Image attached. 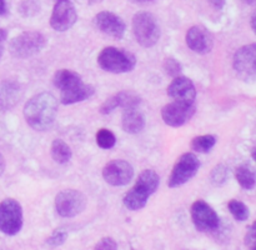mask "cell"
Returning <instances> with one entry per match:
<instances>
[{"label": "cell", "instance_id": "obj_9", "mask_svg": "<svg viewBox=\"0 0 256 250\" xmlns=\"http://www.w3.org/2000/svg\"><path fill=\"white\" fill-rule=\"evenodd\" d=\"M190 212H192V222L199 232H212L219 229V215L204 200H196L195 202H192Z\"/></svg>", "mask_w": 256, "mask_h": 250}, {"label": "cell", "instance_id": "obj_36", "mask_svg": "<svg viewBox=\"0 0 256 250\" xmlns=\"http://www.w3.org/2000/svg\"><path fill=\"white\" fill-rule=\"evenodd\" d=\"M6 12H8L6 2H5V0H0V16L6 14Z\"/></svg>", "mask_w": 256, "mask_h": 250}, {"label": "cell", "instance_id": "obj_4", "mask_svg": "<svg viewBox=\"0 0 256 250\" xmlns=\"http://www.w3.org/2000/svg\"><path fill=\"white\" fill-rule=\"evenodd\" d=\"M132 34L142 48H152L159 42L162 32L154 15L140 12L132 18Z\"/></svg>", "mask_w": 256, "mask_h": 250}, {"label": "cell", "instance_id": "obj_38", "mask_svg": "<svg viewBox=\"0 0 256 250\" xmlns=\"http://www.w3.org/2000/svg\"><path fill=\"white\" fill-rule=\"evenodd\" d=\"M255 22H256V19H255V12H252V32H255V29H256Z\"/></svg>", "mask_w": 256, "mask_h": 250}, {"label": "cell", "instance_id": "obj_40", "mask_svg": "<svg viewBox=\"0 0 256 250\" xmlns=\"http://www.w3.org/2000/svg\"><path fill=\"white\" fill-rule=\"evenodd\" d=\"M242 2H245L248 5H252L255 2V0H242Z\"/></svg>", "mask_w": 256, "mask_h": 250}, {"label": "cell", "instance_id": "obj_28", "mask_svg": "<svg viewBox=\"0 0 256 250\" xmlns=\"http://www.w3.org/2000/svg\"><path fill=\"white\" fill-rule=\"evenodd\" d=\"M162 69H164L165 74L172 78L180 76V74L182 72V64L176 59H174V58H166L164 60V62H162Z\"/></svg>", "mask_w": 256, "mask_h": 250}, {"label": "cell", "instance_id": "obj_24", "mask_svg": "<svg viewBox=\"0 0 256 250\" xmlns=\"http://www.w3.org/2000/svg\"><path fill=\"white\" fill-rule=\"evenodd\" d=\"M216 144V138L214 135H200L192 140V149L196 152H209Z\"/></svg>", "mask_w": 256, "mask_h": 250}, {"label": "cell", "instance_id": "obj_20", "mask_svg": "<svg viewBox=\"0 0 256 250\" xmlns=\"http://www.w3.org/2000/svg\"><path fill=\"white\" fill-rule=\"evenodd\" d=\"M52 82L60 92H65V90L72 89V88L82 82V79L78 72H72V70L60 69L54 74Z\"/></svg>", "mask_w": 256, "mask_h": 250}, {"label": "cell", "instance_id": "obj_15", "mask_svg": "<svg viewBox=\"0 0 256 250\" xmlns=\"http://www.w3.org/2000/svg\"><path fill=\"white\" fill-rule=\"evenodd\" d=\"M94 24L102 34L114 38V39H122L126 29L124 20L110 12H102L95 15Z\"/></svg>", "mask_w": 256, "mask_h": 250}, {"label": "cell", "instance_id": "obj_26", "mask_svg": "<svg viewBox=\"0 0 256 250\" xmlns=\"http://www.w3.org/2000/svg\"><path fill=\"white\" fill-rule=\"evenodd\" d=\"M95 139H96V144L102 149H112V148L115 146V142H116V138H115L114 132H110L109 129H104V128L98 130Z\"/></svg>", "mask_w": 256, "mask_h": 250}, {"label": "cell", "instance_id": "obj_31", "mask_svg": "<svg viewBox=\"0 0 256 250\" xmlns=\"http://www.w3.org/2000/svg\"><path fill=\"white\" fill-rule=\"evenodd\" d=\"M245 245L249 250H256V222H252L248 228L246 235H245Z\"/></svg>", "mask_w": 256, "mask_h": 250}, {"label": "cell", "instance_id": "obj_19", "mask_svg": "<svg viewBox=\"0 0 256 250\" xmlns=\"http://www.w3.org/2000/svg\"><path fill=\"white\" fill-rule=\"evenodd\" d=\"M122 130L129 134H138L145 126L144 115L138 110V108L125 109L122 116Z\"/></svg>", "mask_w": 256, "mask_h": 250}, {"label": "cell", "instance_id": "obj_30", "mask_svg": "<svg viewBox=\"0 0 256 250\" xmlns=\"http://www.w3.org/2000/svg\"><path fill=\"white\" fill-rule=\"evenodd\" d=\"M66 238H68L66 232H62V230H55V232L46 239V244L52 248L60 246V245L64 244Z\"/></svg>", "mask_w": 256, "mask_h": 250}, {"label": "cell", "instance_id": "obj_1", "mask_svg": "<svg viewBox=\"0 0 256 250\" xmlns=\"http://www.w3.org/2000/svg\"><path fill=\"white\" fill-rule=\"evenodd\" d=\"M58 102L50 92H40L26 102L24 118L28 124L38 132L50 129L56 119Z\"/></svg>", "mask_w": 256, "mask_h": 250}, {"label": "cell", "instance_id": "obj_21", "mask_svg": "<svg viewBox=\"0 0 256 250\" xmlns=\"http://www.w3.org/2000/svg\"><path fill=\"white\" fill-rule=\"evenodd\" d=\"M52 158L58 164H66L72 159V149L69 145L62 139H55L52 144Z\"/></svg>", "mask_w": 256, "mask_h": 250}, {"label": "cell", "instance_id": "obj_16", "mask_svg": "<svg viewBox=\"0 0 256 250\" xmlns=\"http://www.w3.org/2000/svg\"><path fill=\"white\" fill-rule=\"evenodd\" d=\"M168 94L172 99H174V102L194 104V100L196 98V89L189 78L176 76L168 86Z\"/></svg>", "mask_w": 256, "mask_h": 250}, {"label": "cell", "instance_id": "obj_12", "mask_svg": "<svg viewBox=\"0 0 256 250\" xmlns=\"http://www.w3.org/2000/svg\"><path fill=\"white\" fill-rule=\"evenodd\" d=\"M195 112H196V108L194 104L172 102L162 108V118L165 124L169 125V126L179 128L186 124L194 116Z\"/></svg>", "mask_w": 256, "mask_h": 250}, {"label": "cell", "instance_id": "obj_8", "mask_svg": "<svg viewBox=\"0 0 256 250\" xmlns=\"http://www.w3.org/2000/svg\"><path fill=\"white\" fill-rule=\"evenodd\" d=\"M200 160L194 152H185L175 162L169 178V186L178 188L192 180L198 174Z\"/></svg>", "mask_w": 256, "mask_h": 250}, {"label": "cell", "instance_id": "obj_39", "mask_svg": "<svg viewBox=\"0 0 256 250\" xmlns=\"http://www.w3.org/2000/svg\"><path fill=\"white\" fill-rule=\"evenodd\" d=\"M132 2H138V4H145V2H152L154 0H130Z\"/></svg>", "mask_w": 256, "mask_h": 250}, {"label": "cell", "instance_id": "obj_14", "mask_svg": "<svg viewBox=\"0 0 256 250\" xmlns=\"http://www.w3.org/2000/svg\"><path fill=\"white\" fill-rule=\"evenodd\" d=\"M188 46L196 54H208L214 48V36L202 25H194L188 30L185 35Z\"/></svg>", "mask_w": 256, "mask_h": 250}, {"label": "cell", "instance_id": "obj_6", "mask_svg": "<svg viewBox=\"0 0 256 250\" xmlns=\"http://www.w3.org/2000/svg\"><path fill=\"white\" fill-rule=\"evenodd\" d=\"M86 204V196L79 190H62L55 196V209L62 218L76 216L84 212Z\"/></svg>", "mask_w": 256, "mask_h": 250}, {"label": "cell", "instance_id": "obj_10", "mask_svg": "<svg viewBox=\"0 0 256 250\" xmlns=\"http://www.w3.org/2000/svg\"><path fill=\"white\" fill-rule=\"evenodd\" d=\"M234 70L242 80H254L256 72V45L249 44L240 48L232 60Z\"/></svg>", "mask_w": 256, "mask_h": 250}, {"label": "cell", "instance_id": "obj_42", "mask_svg": "<svg viewBox=\"0 0 256 250\" xmlns=\"http://www.w3.org/2000/svg\"><path fill=\"white\" fill-rule=\"evenodd\" d=\"M58 2H62V0H58Z\"/></svg>", "mask_w": 256, "mask_h": 250}, {"label": "cell", "instance_id": "obj_41", "mask_svg": "<svg viewBox=\"0 0 256 250\" xmlns=\"http://www.w3.org/2000/svg\"><path fill=\"white\" fill-rule=\"evenodd\" d=\"M88 2H89L90 4H99V2H102V0H88Z\"/></svg>", "mask_w": 256, "mask_h": 250}, {"label": "cell", "instance_id": "obj_23", "mask_svg": "<svg viewBox=\"0 0 256 250\" xmlns=\"http://www.w3.org/2000/svg\"><path fill=\"white\" fill-rule=\"evenodd\" d=\"M118 100V106L122 108V109H135L142 102V98L134 92H129V90H124V92H119L115 94Z\"/></svg>", "mask_w": 256, "mask_h": 250}, {"label": "cell", "instance_id": "obj_5", "mask_svg": "<svg viewBox=\"0 0 256 250\" xmlns=\"http://www.w3.org/2000/svg\"><path fill=\"white\" fill-rule=\"evenodd\" d=\"M46 46V39L39 32H25L15 36L9 44V52L16 59H26L39 54Z\"/></svg>", "mask_w": 256, "mask_h": 250}, {"label": "cell", "instance_id": "obj_37", "mask_svg": "<svg viewBox=\"0 0 256 250\" xmlns=\"http://www.w3.org/2000/svg\"><path fill=\"white\" fill-rule=\"evenodd\" d=\"M4 170H5V159H4V156H2V152H0V176L2 175Z\"/></svg>", "mask_w": 256, "mask_h": 250}, {"label": "cell", "instance_id": "obj_25", "mask_svg": "<svg viewBox=\"0 0 256 250\" xmlns=\"http://www.w3.org/2000/svg\"><path fill=\"white\" fill-rule=\"evenodd\" d=\"M228 208H229L232 216L236 220H239V222H245L250 215L249 208H248L244 202H240V200H230L229 204H228Z\"/></svg>", "mask_w": 256, "mask_h": 250}, {"label": "cell", "instance_id": "obj_17", "mask_svg": "<svg viewBox=\"0 0 256 250\" xmlns=\"http://www.w3.org/2000/svg\"><path fill=\"white\" fill-rule=\"evenodd\" d=\"M22 96V89L16 82L5 80L0 82V109L6 110L14 106Z\"/></svg>", "mask_w": 256, "mask_h": 250}, {"label": "cell", "instance_id": "obj_3", "mask_svg": "<svg viewBox=\"0 0 256 250\" xmlns=\"http://www.w3.org/2000/svg\"><path fill=\"white\" fill-rule=\"evenodd\" d=\"M98 64L105 72H112V74H122V72H129L134 70L136 65V58L128 50L108 46L100 52L98 56Z\"/></svg>", "mask_w": 256, "mask_h": 250}, {"label": "cell", "instance_id": "obj_35", "mask_svg": "<svg viewBox=\"0 0 256 250\" xmlns=\"http://www.w3.org/2000/svg\"><path fill=\"white\" fill-rule=\"evenodd\" d=\"M215 10H222L225 6V0H208Z\"/></svg>", "mask_w": 256, "mask_h": 250}, {"label": "cell", "instance_id": "obj_29", "mask_svg": "<svg viewBox=\"0 0 256 250\" xmlns=\"http://www.w3.org/2000/svg\"><path fill=\"white\" fill-rule=\"evenodd\" d=\"M19 12L22 16L30 18L34 16V15H36L38 12H40V6L36 2H34V0H24V2L20 4Z\"/></svg>", "mask_w": 256, "mask_h": 250}, {"label": "cell", "instance_id": "obj_27", "mask_svg": "<svg viewBox=\"0 0 256 250\" xmlns=\"http://www.w3.org/2000/svg\"><path fill=\"white\" fill-rule=\"evenodd\" d=\"M229 179V168L225 164H219L212 170V174H210V180L214 185L216 186H222Z\"/></svg>", "mask_w": 256, "mask_h": 250}, {"label": "cell", "instance_id": "obj_33", "mask_svg": "<svg viewBox=\"0 0 256 250\" xmlns=\"http://www.w3.org/2000/svg\"><path fill=\"white\" fill-rule=\"evenodd\" d=\"M116 108H118L116 96L112 95V96H110L109 99H106L104 102H102V106H100V112H102V115H108L110 114L112 110L116 109Z\"/></svg>", "mask_w": 256, "mask_h": 250}, {"label": "cell", "instance_id": "obj_2", "mask_svg": "<svg viewBox=\"0 0 256 250\" xmlns=\"http://www.w3.org/2000/svg\"><path fill=\"white\" fill-rule=\"evenodd\" d=\"M160 178L154 170L146 169L139 175L134 186L125 194L122 202L129 210L136 212L146 205L149 198L158 190Z\"/></svg>", "mask_w": 256, "mask_h": 250}, {"label": "cell", "instance_id": "obj_13", "mask_svg": "<svg viewBox=\"0 0 256 250\" xmlns=\"http://www.w3.org/2000/svg\"><path fill=\"white\" fill-rule=\"evenodd\" d=\"M78 20V12L72 2L69 0H62L55 4L50 18V25L56 32H66L74 26Z\"/></svg>", "mask_w": 256, "mask_h": 250}, {"label": "cell", "instance_id": "obj_43", "mask_svg": "<svg viewBox=\"0 0 256 250\" xmlns=\"http://www.w3.org/2000/svg\"><path fill=\"white\" fill-rule=\"evenodd\" d=\"M132 250H134V249H132Z\"/></svg>", "mask_w": 256, "mask_h": 250}, {"label": "cell", "instance_id": "obj_7", "mask_svg": "<svg viewBox=\"0 0 256 250\" xmlns=\"http://www.w3.org/2000/svg\"><path fill=\"white\" fill-rule=\"evenodd\" d=\"M22 228V208L15 199L8 198L0 202V232L15 235Z\"/></svg>", "mask_w": 256, "mask_h": 250}, {"label": "cell", "instance_id": "obj_11", "mask_svg": "<svg viewBox=\"0 0 256 250\" xmlns=\"http://www.w3.org/2000/svg\"><path fill=\"white\" fill-rule=\"evenodd\" d=\"M102 178L112 186H124L134 178V168L125 160H112L102 169Z\"/></svg>", "mask_w": 256, "mask_h": 250}, {"label": "cell", "instance_id": "obj_32", "mask_svg": "<svg viewBox=\"0 0 256 250\" xmlns=\"http://www.w3.org/2000/svg\"><path fill=\"white\" fill-rule=\"evenodd\" d=\"M95 250H118V244L112 238L105 236L98 242Z\"/></svg>", "mask_w": 256, "mask_h": 250}, {"label": "cell", "instance_id": "obj_18", "mask_svg": "<svg viewBox=\"0 0 256 250\" xmlns=\"http://www.w3.org/2000/svg\"><path fill=\"white\" fill-rule=\"evenodd\" d=\"M94 92L95 89L92 85L80 82V84L72 88V89L60 92V102L65 105H72L75 104V102H80L89 99V98H92L94 95Z\"/></svg>", "mask_w": 256, "mask_h": 250}, {"label": "cell", "instance_id": "obj_22", "mask_svg": "<svg viewBox=\"0 0 256 250\" xmlns=\"http://www.w3.org/2000/svg\"><path fill=\"white\" fill-rule=\"evenodd\" d=\"M235 178L240 186L245 190H252L255 188V172L249 165H240L235 169Z\"/></svg>", "mask_w": 256, "mask_h": 250}, {"label": "cell", "instance_id": "obj_34", "mask_svg": "<svg viewBox=\"0 0 256 250\" xmlns=\"http://www.w3.org/2000/svg\"><path fill=\"white\" fill-rule=\"evenodd\" d=\"M8 38V32L5 29H0V58L4 52V42Z\"/></svg>", "mask_w": 256, "mask_h": 250}]
</instances>
